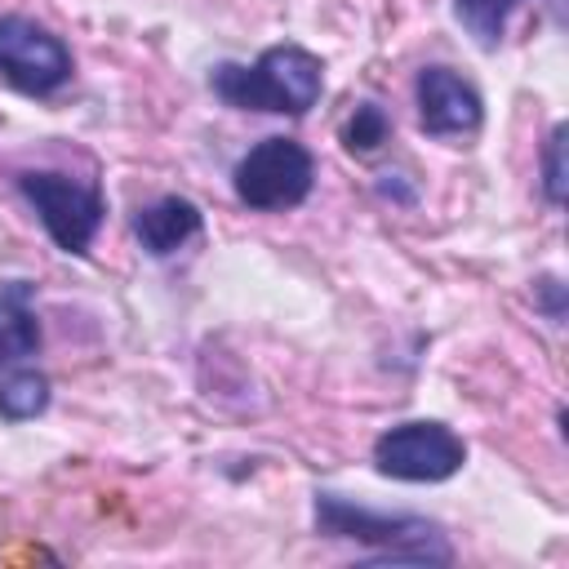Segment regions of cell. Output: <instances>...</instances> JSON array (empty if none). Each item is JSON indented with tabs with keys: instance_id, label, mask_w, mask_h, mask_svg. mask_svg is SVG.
I'll list each match as a JSON object with an SVG mask.
<instances>
[{
	"instance_id": "6da1fadb",
	"label": "cell",
	"mask_w": 569,
	"mask_h": 569,
	"mask_svg": "<svg viewBox=\"0 0 569 569\" xmlns=\"http://www.w3.org/2000/svg\"><path fill=\"white\" fill-rule=\"evenodd\" d=\"M209 89L236 111H271V116H307L325 93V62L284 40L262 49L253 62H218L209 71Z\"/></svg>"
},
{
	"instance_id": "7a4b0ae2",
	"label": "cell",
	"mask_w": 569,
	"mask_h": 569,
	"mask_svg": "<svg viewBox=\"0 0 569 569\" xmlns=\"http://www.w3.org/2000/svg\"><path fill=\"white\" fill-rule=\"evenodd\" d=\"M311 511H316V533L360 542V547H369V560H391V565H449L453 560L445 529L427 516L373 511L333 489H316Z\"/></svg>"
},
{
	"instance_id": "3957f363",
	"label": "cell",
	"mask_w": 569,
	"mask_h": 569,
	"mask_svg": "<svg viewBox=\"0 0 569 569\" xmlns=\"http://www.w3.org/2000/svg\"><path fill=\"white\" fill-rule=\"evenodd\" d=\"M311 187H316V160L298 138H262L231 169V191L253 213L298 209L311 196Z\"/></svg>"
},
{
	"instance_id": "277c9868",
	"label": "cell",
	"mask_w": 569,
	"mask_h": 569,
	"mask_svg": "<svg viewBox=\"0 0 569 569\" xmlns=\"http://www.w3.org/2000/svg\"><path fill=\"white\" fill-rule=\"evenodd\" d=\"M18 191L27 196L40 227L49 231V240L62 253H84L107 218V200H102L98 182H76L53 169H27V173H18Z\"/></svg>"
},
{
	"instance_id": "5b68a950",
	"label": "cell",
	"mask_w": 569,
	"mask_h": 569,
	"mask_svg": "<svg viewBox=\"0 0 569 569\" xmlns=\"http://www.w3.org/2000/svg\"><path fill=\"white\" fill-rule=\"evenodd\" d=\"M467 462V445L462 436L440 422V418H413L400 427H387L373 440V467L387 480H405V485H440L449 476H458Z\"/></svg>"
},
{
	"instance_id": "8992f818",
	"label": "cell",
	"mask_w": 569,
	"mask_h": 569,
	"mask_svg": "<svg viewBox=\"0 0 569 569\" xmlns=\"http://www.w3.org/2000/svg\"><path fill=\"white\" fill-rule=\"evenodd\" d=\"M76 62L71 49L62 44V36H53L44 22L22 18V13H4L0 18V76L31 98L58 93L71 80Z\"/></svg>"
},
{
	"instance_id": "52a82bcc",
	"label": "cell",
	"mask_w": 569,
	"mask_h": 569,
	"mask_svg": "<svg viewBox=\"0 0 569 569\" xmlns=\"http://www.w3.org/2000/svg\"><path fill=\"white\" fill-rule=\"evenodd\" d=\"M413 102L418 124L431 138H471L485 124V98L449 67H422L413 80Z\"/></svg>"
},
{
	"instance_id": "ba28073f",
	"label": "cell",
	"mask_w": 569,
	"mask_h": 569,
	"mask_svg": "<svg viewBox=\"0 0 569 569\" xmlns=\"http://www.w3.org/2000/svg\"><path fill=\"white\" fill-rule=\"evenodd\" d=\"M204 231V213L187 196H160L133 213V236L151 258H169Z\"/></svg>"
},
{
	"instance_id": "9c48e42d",
	"label": "cell",
	"mask_w": 569,
	"mask_h": 569,
	"mask_svg": "<svg viewBox=\"0 0 569 569\" xmlns=\"http://www.w3.org/2000/svg\"><path fill=\"white\" fill-rule=\"evenodd\" d=\"M40 351V320L31 311V284L4 280L0 284V369Z\"/></svg>"
},
{
	"instance_id": "30bf717a",
	"label": "cell",
	"mask_w": 569,
	"mask_h": 569,
	"mask_svg": "<svg viewBox=\"0 0 569 569\" xmlns=\"http://www.w3.org/2000/svg\"><path fill=\"white\" fill-rule=\"evenodd\" d=\"M520 4H525V0H453V18L462 22V31H467L480 49H498L502 36H507L511 13H516Z\"/></svg>"
},
{
	"instance_id": "8fae6325",
	"label": "cell",
	"mask_w": 569,
	"mask_h": 569,
	"mask_svg": "<svg viewBox=\"0 0 569 569\" xmlns=\"http://www.w3.org/2000/svg\"><path fill=\"white\" fill-rule=\"evenodd\" d=\"M49 409V378L36 369H18L0 378V418L4 422H27Z\"/></svg>"
},
{
	"instance_id": "7c38bea8",
	"label": "cell",
	"mask_w": 569,
	"mask_h": 569,
	"mask_svg": "<svg viewBox=\"0 0 569 569\" xmlns=\"http://www.w3.org/2000/svg\"><path fill=\"white\" fill-rule=\"evenodd\" d=\"M387 138H391V120H387V111L378 102H360L342 124V147L351 156H373Z\"/></svg>"
},
{
	"instance_id": "4fadbf2b",
	"label": "cell",
	"mask_w": 569,
	"mask_h": 569,
	"mask_svg": "<svg viewBox=\"0 0 569 569\" xmlns=\"http://www.w3.org/2000/svg\"><path fill=\"white\" fill-rule=\"evenodd\" d=\"M565 138H569V124H551L547 133V147H542V196L551 209L565 204V187H569V173H565Z\"/></svg>"
},
{
	"instance_id": "5bb4252c",
	"label": "cell",
	"mask_w": 569,
	"mask_h": 569,
	"mask_svg": "<svg viewBox=\"0 0 569 569\" xmlns=\"http://www.w3.org/2000/svg\"><path fill=\"white\" fill-rule=\"evenodd\" d=\"M533 307H542L547 320L560 325V320H565V284H560L556 276H542V280L533 284Z\"/></svg>"
}]
</instances>
